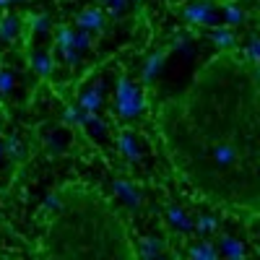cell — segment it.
<instances>
[{
    "label": "cell",
    "instance_id": "obj_5",
    "mask_svg": "<svg viewBox=\"0 0 260 260\" xmlns=\"http://www.w3.org/2000/svg\"><path fill=\"white\" fill-rule=\"evenodd\" d=\"M76 24H78V29H86L91 34H102L104 26H107V11L102 6H89L78 13Z\"/></svg>",
    "mask_w": 260,
    "mask_h": 260
},
{
    "label": "cell",
    "instance_id": "obj_16",
    "mask_svg": "<svg viewBox=\"0 0 260 260\" xmlns=\"http://www.w3.org/2000/svg\"><path fill=\"white\" fill-rule=\"evenodd\" d=\"M0 136H3V125H0Z\"/></svg>",
    "mask_w": 260,
    "mask_h": 260
},
{
    "label": "cell",
    "instance_id": "obj_7",
    "mask_svg": "<svg viewBox=\"0 0 260 260\" xmlns=\"http://www.w3.org/2000/svg\"><path fill=\"white\" fill-rule=\"evenodd\" d=\"M115 195L122 198L130 208H141V192L130 185L127 180H115Z\"/></svg>",
    "mask_w": 260,
    "mask_h": 260
},
{
    "label": "cell",
    "instance_id": "obj_10",
    "mask_svg": "<svg viewBox=\"0 0 260 260\" xmlns=\"http://www.w3.org/2000/svg\"><path fill=\"white\" fill-rule=\"evenodd\" d=\"M3 154L8 156V159H21L24 156V148H21V141L16 138V136H6L3 138Z\"/></svg>",
    "mask_w": 260,
    "mask_h": 260
},
{
    "label": "cell",
    "instance_id": "obj_3",
    "mask_svg": "<svg viewBox=\"0 0 260 260\" xmlns=\"http://www.w3.org/2000/svg\"><path fill=\"white\" fill-rule=\"evenodd\" d=\"M143 110V94L141 89L130 81L127 73H117V83H115V94H112V102L107 107V112H110V122H130L136 120Z\"/></svg>",
    "mask_w": 260,
    "mask_h": 260
},
{
    "label": "cell",
    "instance_id": "obj_14",
    "mask_svg": "<svg viewBox=\"0 0 260 260\" xmlns=\"http://www.w3.org/2000/svg\"><path fill=\"white\" fill-rule=\"evenodd\" d=\"M91 3H94V6H102V8H104V6H107V0H91Z\"/></svg>",
    "mask_w": 260,
    "mask_h": 260
},
{
    "label": "cell",
    "instance_id": "obj_6",
    "mask_svg": "<svg viewBox=\"0 0 260 260\" xmlns=\"http://www.w3.org/2000/svg\"><path fill=\"white\" fill-rule=\"evenodd\" d=\"M102 99H104V78L99 76L96 81H91V83L78 94V107H81L83 112H99Z\"/></svg>",
    "mask_w": 260,
    "mask_h": 260
},
{
    "label": "cell",
    "instance_id": "obj_17",
    "mask_svg": "<svg viewBox=\"0 0 260 260\" xmlns=\"http://www.w3.org/2000/svg\"><path fill=\"white\" fill-rule=\"evenodd\" d=\"M136 3H141V0H136Z\"/></svg>",
    "mask_w": 260,
    "mask_h": 260
},
{
    "label": "cell",
    "instance_id": "obj_1",
    "mask_svg": "<svg viewBox=\"0 0 260 260\" xmlns=\"http://www.w3.org/2000/svg\"><path fill=\"white\" fill-rule=\"evenodd\" d=\"M172 169L213 206L260 213V62L211 57L154 115Z\"/></svg>",
    "mask_w": 260,
    "mask_h": 260
},
{
    "label": "cell",
    "instance_id": "obj_12",
    "mask_svg": "<svg viewBox=\"0 0 260 260\" xmlns=\"http://www.w3.org/2000/svg\"><path fill=\"white\" fill-rule=\"evenodd\" d=\"M104 11L110 13L112 18H122V16H125V11H127V0H107Z\"/></svg>",
    "mask_w": 260,
    "mask_h": 260
},
{
    "label": "cell",
    "instance_id": "obj_13",
    "mask_svg": "<svg viewBox=\"0 0 260 260\" xmlns=\"http://www.w3.org/2000/svg\"><path fill=\"white\" fill-rule=\"evenodd\" d=\"M11 91H13V73L0 68V96H11Z\"/></svg>",
    "mask_w": 260,
    "mask_h": 260
},
{
    "label": "cell",
    "instance_id": "obj_15",
    "mask_svg": "<svg viewBox=\"0 0 260 260\" xmlns=\"http://www.w3.org/2000/svg\"><path fill=\"white\" fill-rule=\"evenodd\" d=\"M8 3H21V0H8Z\"/></svg>",
    "mask_w": 260,
    "mask_h": 260
},
{
    "label": "cell",
    "instance_id": "obj_2",
    "mask_svg": "<svg viewBox=\"0 0 260 260\" xmlns=\"http://www.w3.org/2000/svg\"><path fill=\"white\" fill-rule=\"evenodd\" d=\"M62 198L68 201L83 221H73L65 211H55L47 229L50 255H138L130 245L125 221L120 213L104 203L99 195L81 185L62 187Z\"/></svg>",
    "mask_w": 260,
    "mask_h": 260
},
{
    "label": "cell",
    "instance_id": "obj_11",
    "mask_svg": "<svg viewBox=\"0 0 260 260\" xmlns=\"http://www.w3.org/2000/svg\"><path fill=\"white\" fill-rule=\"evenodd\" d=\"M167 57V52L161 50L159 55H151L148 57V62H146V68H143V81L146 83H151V78H154L156 73H159V68H161V60Z\"/></svg>",
    "mask_w": 260,
    "mask_h": 260
},
{
    "label": "cell",
    "instance_id": "obj_9",
    "mask_svg": "<svg viewBox=\"0 0 260 260\" xmlns=\"http://www.w3.org/2000/svg\"><path fill=\"white\" fill-rule=\"evenodd\" d=\"M31 68H34V73H39L42 78L52 76V68H55V62H52V55H50L47 50H42V52L31 55Z\"/></svg>",
    "mask_w": 260,
    "mask_h": 260
},
{
    "label": "cell",
    "instance_id": "obj_8",
    "mask_svg": "<svg viewBox=\"0 0 260 260\" xmlns=\"http://www.w3.org/2000/svg\"><path fill=\"white\" fill-rule=\"evenodd\" d=\"M21 31V18L18 16H11V13H3L0 16V39L3 42H13Z\"/></svg>",
    "mask_w": 260,
    "mask_h": 260
},
{
    "label": "cell",
    "instance_id": "obj_4",
    "mask_svg": "<svg viewBox=\"0 0 260 260\" xmlns=\"http://www.w3.org/2000/svg\"><path fill=\"white\" fill-rule=\"evenodd\" d=\"M115 141H117L120 156H125V161H130V164H138L141 161V151H138V143H136V133L127 125L115 122Z\"/></svg>",
    "mask_w": 260,
    "mask_h": 260
}]
</instances>
